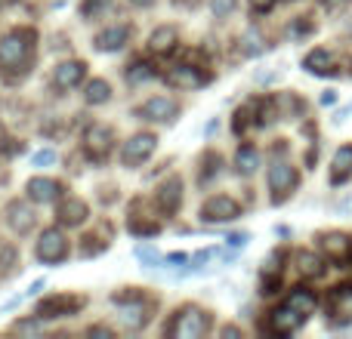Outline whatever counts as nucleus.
<instances>
[{
  "mask_svg": "<svg viewBox=\"0 0 352 339\" xmlns=\"http://www.w3.org/2000/svg\"><path fill=\"white\" fill-rule=\"evenodd\" d=\"M31 40L34 34L31 31H12L0 40V68L12 71V68H22L31 59Z\"/></svg>",
  "mask_w": 352,
  "mask_h": 339,
  "instance_id": "nucleus-1",
  "label": "nucleus"
},
{
  "mask_svg": "<svg viewBox=\"0 0 352 339\" xmlns=\"http://www.w3.org/2000/svg\"><path fill=\"white\" fill-rule=\"evenodd\" d=\"M207 327H210V318H207V312H201V309H182L179 315L173 318V324H170V336L176 339H201L207 334Z\"/></svg>",
  "mask_w": 352,
  "mask_h": 339,
  "instance_id": "nucleus-2",
  "label": "nucleus"
},
{
  "mask_svg": "<svg viewBox=\"0 0 352 339\" xmlns=\"http://www.w3.org/2000/svg\"><path fill=\"white\" fill-rule=\"evenodd\" d=\"M297 170H294L287 161H275L269 167V188H272V204H285L291 198V191L297 188Z\"/></svg>",
  "mask_w": 352,
  "mask_h": 339,
  "instance_id": "nucleus-3",
  "label": "nucleus"
},
{
  "mask_svg": "<svg viewBox=\"0 0 352 339\" xmlns=\"http://www.w3.org/2000/svg\"><path fill=\"white\" fill-rule=\"evenodd\" d=\"M306 318L309 315H303V312L294 309L291 303H285V305H278V309L269 315V330H272L275 336H291V334H297V330L303 327Z\"/></svg>",
  "mask_w": 352,
  "mask_h": 339,
  "instance_id": "nucleus-4",
  "label": "nucleus"
},
{
  "mask_svg": "<svg viewBox=\"0 0 352 339\" xmlns=\"http://www.w3.org/2000/svg\"><path fill=\"white\" fill-rule=\"evenodd\" d=\"M318 250L328 256L331 262H352V235L346 231H324L318 237Z\"/></svg>",
  "mask_w": 352,
  "mask_h": 339,
  "instance_id": "nucleus-5",
  "label": "nucleus"
},
{
  "mask_svg": "<svg viewBox=\"0 0 352 339\" xmlns=\"http://www.w3.org/2000/svg\"><path fill=\"white\" fill-rule=\"evenodd\" d=\"M65 256H68L65 235H62L59 229H47L41 235V241H37V259L47 262V266H56V262H62Z\"/></svg>",
  "mask_w": 352,
  "mask_h": 339,
  "instance_id": "nucleus-6",
  "label": "nucleus"
},
{
  "mask_svg": "<svg viewBox=\"0 0 352 339\" xmlns=\"http://www.w3.org/2000/svg\"><path fill=\"white\" fill-rule=\"evenodd\" d=\"M241 216V207H238L235 198H229V194H217V198H210L204 207H201V219L204 222H232V219Z\"/></svg>",
  "mask_w": 352,
  "mask_h": 339,
  "instance_id": "nucleus-7",
  "label": "nucleus"
},
{
  "mask_svg": "<svg viewBox=\"0 0 352 339\" xmlns=\"http://www.w3.org/2000/svg\"><path fill=\"white\" fill-rule=\"evenodd\" d=\"M155 145H158V139H155L152 133H140V136H133L130 142H124V148H121V161H124L127 167L142 164L146 158H152Z\"/></svg>",
  "mask_w": 352,
  "mask_h": 339,
  "instance_id": "nucleus-8",
  "label": "nucleus"
},
{
  "mask_svg": "<svg viewBox=\"0 0 352 339\" xmlns=\"http://www.w3.org/2000/svg\"><path fill=\"white\" fill-rule=\"evenodd\" d=\"M78 309H84V299L80 296H68V293H59V296H50L41 303L37 309V318H68Z\"/></svg>",
  "mask_w": 352,
  "mask_h": 339,
  "instance_id": "nucleus-9",
  "label": "nucleus"
},
{
  "mask_svg": "<svg viewBox=\"0 0 352 339\" xmlns=\"http://www.w3.org/2000/svg\"><path fill=\"white\" fill-rule=\"evenodd\" d=\"M115 305H118V321H121L127 330L146 327L148 318H152V309H148V305H142V299H136V303H124V299H115Z\"/></svg>",
  "mask_w": 352,
  "mask_h": 339,
  "instance_id": "nucleus-10",
  "label": "nucleus"
},
{
  "mask_svg": "<svg viewBox=\"0 0 352 339\" xmlns=\"http://www.w3.org/2000/svg\"><path fill=\"white\" fill-rule=\"evenodd\" d=\"M84 142H87V152H90L96 161H102L105 154L111 152V145H115V133H111L109 127H102V124H93V127L87 130Z\"/></svg>",
  "mask_w": 352,
  "mask_h": 339,
  "instance_id": "nucleus-11",
  "label": "nucleus"
},
{
  "mask_svg": "<svg viewBox=\"0 0 352 339\" xmlns=\"http://www.w3.org/2000/svg\"><path fill=\"white\" fill-rule=\"evenodd\" d=\"M167 84L179 86V90H195V86L207 84V74L195 65H173L170 71H167Z\"/></svg>",
  "mask_w": 352,
  "mask_h": 339,
  "instance_id": "nucleus-12",
  "label": "nucleus"
},
{
  "mask_svg": "<svg viewBox=\"0 0 352 339\" xmlns=\"http://www.w3.org/2000/svg\"><path fill=\"white\" fill-rule=\"evenodd\" d=\"M25 191H28V198L34 200V204H53L56 198H59L62 185L56 179H43V176H34V179L25 185Z\"/></svg>",
  "mask_w": 352,
  "mask_h": 339,
  "instance_id": "nucleus-13",
  "label": "nucleus"
},
{
  "mask_svg": "<svg viewBox=\"0 0 352 339\" xmlns=\"http://www.w3.org/2000/svg\"><path fill=\"white\" fill-rule=\"evenodd\" d=\"M6 225H10L16 235H28V231L34 229V213H31V207L12 200V204L6 207Z\"/></svg>",
  "mask_w": 352,
  "mask_h": 339,
  "instance_id": "nucleus-14",
  "label": "nucleus"
},
{
  "mask_svg": "<svg viewBox=\"0 0 352 339\" xmlns=\"http://www.w3.org/2000/svg\"><path fill=\"white\" fill-rule=\"evenodd\" d=\"M130 37V25H109V28H102L96 34V49H102V53H115V49H121L124 43H127Z\"/></svg>",
  "mask_w": 352,
  "mask_h": 339,
  "instance_id": "nucleus-15",
  "label": "nucleus"
},
{
  "mask_svg": "<svg viewBox=\"0 0 352 339\" xmlns=\"http://www.w3.org/2000/svg\"><path fill=\"white\" fill-rule=\"evenodd\" d=\"M176 111H179V105H176L173 99H167V96H155V99H148V102L142 105L140 115H142V117H148V121H173Z\"/></svg>",
  "mask_w": 352,
  "mask_h": 339,
  "instance_id": "nucleus-16",
  "label": "nucleus"
},
{
  "mask_svg": "<svg viewBox=\"0 0 352 339\" xmlns=\"http://www.w3.org/2000/svg\"><path fill=\"white\" fill-rule=\"evenodd\" d=\"M84 74H87L84 62H62L53 71V84L59 86V90H72V86H78L80 80H84Z\"/></svg>",
  "mask_w": 352,
  "mask_h": 339,
  "instance_id": "nucleus-17",
  "label": "nucleus"
},
{
  "mask_svg": "<svg viewBox=\"0 0 352 339\" xmlns=\"http://www.w3.org/2000/svg\"><path fill=\"white\" fill-rule=\"evenodd\" d=\"M179 204H182V182L176 179V176H170V179L161 185V191H158V207L164 213H176L179 210Z\"/></svg>",
  "mask_w": 352,
  "mask_h": 339,
  "instance_id": "nucleus-18",
  "label": "nucleus"
},
{
  "mask_svg": "<svg viewBox=\"0 0 352 339\" xmlns=\"http://www.w3.org/2000/svg\"><path fill=\"white\" fill-rule=\"evenodd\" d=\"M346 179H352V145L337 148L334 164H331V185H343Z\"/></svg>",
  "mask_w": 352,
  "mask_h": 339,
  "instance_id": "nucleus-19",
  "label": "nucleus"
},
{
  "mask_svg": "<svg viewBox=\"0 0 352 339\" xmlns=\"http://www.w3.org/2000/svg\"><path fill=\"white\" fill-rule=\"evenodd\" d=\"M331 312L340 318V324H352V287H337L331 293Z\"/></svg>",
  "mask_w": 352,
  "mask_h": 339,
  "instance_id": "nucleus-20",
  "label": "nucleus"
},
{
  "mask_svg": "<svg viewBox=\"0 0 352 339\" xmlns=\"http://www.w3.org/2000/svg\"><path fill=\"white\" fill-rule=\"evenodd\" d=\"M87 216H90V210H87V204H84L80 198L62 200V207H59V222H65V225H80Z\"/></svg>",
  "mask_w": 352,
  "mask_h": 339,
  "instance_id": "nucleus-21",
  "label": "nucleus"
},
{
  "mask_svg": "<svg viewBox=\"0 0 352 339\" xmlns=\"http://www.w3.org/2000/svg\"><path fill=\"white\" fill-rule=\"evenodd\" d=\"M303 68L309 74H318V78H322V74H334V56H331L328 49H312L303 59Z\"/></svg>",
  "mask_w": 352,
  "mask_h": 339,
  "instance_id": "nucleus-22",
  "label": "nucleus"
},
{
  "mask_svg": "<svg viewBox=\"0 0 352 339\" xmlns=\"http://www.w3.org/2000/svg\"><path fill=\"white\" fill-rule=\"evenodd\" d=\"M235 167H238V173H241V176H254L256 167H260V152H256V148H250V145L238 148Z\"/></svg>",
  "mask_w": 352,
  "mask_h": 339,
  "instance_id": "nucleus-23",
  "label": "nucleus"
},
{
  "mask_svg": "<svg viewBox=\"0 0 352 339\" xmlns=\"http://www.w3.org/2000/svg\"><path fill=\"white\" fill-rule=\"evenodd\" d=\"M297 272L303 274V278H318V274L324 272V266H322V259H318L316 253L303 250V253H297Z\"/></svg>",
  "mask_w": 352,
  "mask_h": 339,
  "instance_id": "nucleus-24",
  "label": "nucleus"
},
{
  "mask_svg": "<svg viewBox=\"0 0 352 339\" xmlns=\"http://www.w3.org/2000/svg\"><path fill=\"white\" fill-rule=\"evenodd\" d=\"M173 43H176V31L167 28V25H161V28L148 37V49H155V53H167V49H173Z\"/></svg>",
  "mask_w": 352,
  "mask_h": 339,
  "instance_id": "nucleus-25",
  "label": "nucleus"
},
{
  "mask_svg": "<svg viewBox=\"0 0 352 339\" xmlns=\"http://www.w3.org/2000/svg\"><path fill=\"white\" fill-rule=\"evenodd\" d=\"M287 303H291L294 309H300L303 315H312V312H316V305H318V299H316V293H312V290H294L291 296H287Z\"/></svg>",
  "mask_w": 352,
  "mask_h": 339,
  "instance_id": "nucleus-26",
  "label": "nucleus"
},
{
  "mask_svg": "<svg viewBox=\"0 0 352 339\" xmlns=\"http://www.w3.org/2000/svg\"><path fill=\"white\" fill-rule=\"evenodd\" d=\"M111 99V86L105 80H90L87 84V102L90 105H105Z\"/></svg>",
  "mask_w": 352,
  "mask_h": 339,
  "instance_id": "nucleus-27",
  "label": "nucleus"
},
{
  "mask_svg": "<svg viewBox=\"0 0 352 339\" xmlns=\"http://www.w3.org/2000/svg\"><path fill=\"white\" fill-rule=\"evenodd\" d=\"M263 49H266V43H263L260 31H256V28H248V31H244V37H241V53H244V56H260Z\"/></svg>",
  "mask_w": 352,
  "mask_h": 339,
  "instance_id": "nucleus-28",
  "label": "nucleus"
},
{
  "mask_svg": "<svg viewBox=\"0 0 352 339\" xmlns=\"http://www.w3.org/2000/svg\"><path fill=\"white\" fill-rule=\"evenodd\" d=\"M133 253H136V259H140L146 268H155V266H158V262H161L158 250H155L152 244H136V250H133Z\"/></svg>",
  "mask_w": 352,
  "mask_h": 339,
  "instance_id": "nucleus-29",
  "label": "nucleus"
},
{
  "mask_svg": "<svg viewBox=\"0 0 352 339\" xmlns=\"http://www.w3.org/2000/svg\"><path fill=\"white\" fill-rule=\"evenodd\" d=\"M260 102H248L244 108H238V115H235V133H244L248 130V124H250V115H254V108Z\"/></svg>",
  "mask_w": 352,
  "mask_h": 339,
  "instance_id": "nucleus-30",
  "label": "nucleus"
},
{
  "mask_svg": "<svg viewBox=\"0 0 352 339\" xmlns=\"http://www.w3.org/2000/svg\"><path fill=\"white\" fill-rule=\"evenodd\" d=\"M127 80L130 84H146V80H152V65H146V62L133 65L130 68V74H127Z\"/></svg>",
  "mask_w": 352,
  "mask_h": 339,
  "instance_id": "nucleus-31",
  "label": "nucleus"
},
{
  "mask_svg": "<svg viewBox=\"0 0 352 339\" xmlns=\"http://www.w3.org/2000/svg\"><path fill=\"white\" fill-rule=\"evenodd\" d=\"M235 3L238 0H210V10H213V16L217 19H226L232 10H235Z\"/></svg>",
  "mask_w": 352,
  "mask_h": 339,
  "instance_id": "nucleus-32",
  "label": "nucleus"
},
{
  "mask_svg": "<svg viewBox=\"0 0 352 339\" xmlns=\"http://www.w3.org/2000/svg\"><path fill=\"white\" fill-rule=\"evenodd\" d=\"M56 164V152L53 148H43V152H37L34 158H31V167H50Z\"/></svg>",
  "mask_w": 352,
  "mask_h": 339,
  "instance_id": "nucleus-33",
  "label": "nucleus"
},
{
  "mask_svg": "<svg viewBox=\"0 0 352 339\" xmlns=\"http://www.w3.org/2000/svg\"><path fill=\"white\" fill-rule=\"evenodd\" d=\"M16 334H43V318L41 321H22V324H16Z\"/></svg>",
  "mask_w": 352,
  "mask_h": 339,
  "instance_id": "nucleus-34",
  "label": "nucleus"
},
{
  "mask_svg": "<svg viewBox=\"0 0 352 339\" xmlns=\"http://www.w3.org/2000/svg\"><path fill=\"white\" fill-rule=\"evenodd\" d=\"M248 241H250L248 231H241V235H229V247H244Z\"/></svg>",
  "mask_w": 352,
  "mask_h": 339,
  "instance_id": "nucleus-35",
  "label": "nucleus"
},
{
  "mask_svg": "<svg viewBox=\"0 0 352 339\" xmlns=\"http://www.w3.org/2000/svg\"><path fill=\"white\" fill-rule=\"evenodd\" d=\"M43 284H47V281H43V278H37V281H34V284H31V287H28V290H25V296H37V293H41V290H43Z\"/></svg>",
  "mask_w": 352,
  "mask_h": 339,
  "instance_id": "nucleus-36",
  "label": "nucleus"
},
{
  "mask_svg": "<svg viewBox=\"0 0 352 339\" xmlns=\"http://www.w3.org/2000/svg\"><path fill=\"white\" fill-rule=\"evenodd\" d=\"M272 3H275V0H250V6H254V10H260V12H266Z\"/></svg>",
  "mask_w": 352,
  "mask_h": 339,
  "instance_id": "nucleus-37",
  "label": "nucleus"
},
{
  "mask_svg": "<svg viewBox=\"0 0 352 339\" xmlns=\"http://www.w3.org/2000/svg\"><path fill=\"white\" fill-rule=\"evenodd\" d=\"M105 3H109V0H90V3H87L84 10H87V12H96V10H102Z\"/></svg>",
  "mask_w": 352,
  "mask_h": 339,
  "instance_id": "nucleus-38",
  "label": "nucleus"
},
{
  "mask_svg": "<svg viewBox=\"0 0 352 339\" xmlns=\"http://www.w3.org/2000/svg\"><path fill=\"white\" fill-rule=\"evenodd\" d=\"M167 262H170V266H179V262H188V256L186 253H170L167 256Z\"/></svg>",
  "mask_w": 352,
  "mask_h": 339,
  "instance_id": "nucleus-39",
  "label": "nucleus"
},
{
  "mask_svg": "<svg viewBox=\"0 0 352 339\" xmlns=\"http://www.w3.org/2000/svg\"><path fill=\"white\" fill-rule=\"evenodd\" d=\"M334 102H337V93H334V90H328V93L322 96V105H334Z\"/></svg>",
  "mask_w": 352,
  "mask_h": 339,
  "instance_id": "nucleus-40",
  "label": "nucleus"
},
{
  "mask_svg": "<svg viewBox=\"0 0 352 339\" xmlns=\"http://www.w3.org/2000/svg\"><path fill=\"white\" fill-rule=\"evenodd\" d=\"M90 336H111L109 327H90Z\"/></svg>",
  "mask_w": 352,
  "mask_h": 339,
  "instance_id": "nucleus-41",
  "label": "nucleus"
},
{
  "mask_svg": "<svg viewBox=\"0 0 352 339\" xmlns=\"http://www.w3.org/2000/svg\"><path fill=\"white\" fill-rule=\"evenodd\" d=\"M343 3H349V0H324V6H331V10H337V6H343Z\"/></svg>",
  "mask_w": 352,
  "mask_h": 339,
  "instance_id": "nucleus-42",
  "label": "nucleus"
},
{
  "mask_svg": "<svg viewBox=\"0 0 352 339\" xmlns=\"http://www.w3.org/2000/svg\"><path fill=\"white\" fill-rule=\"evenodd\" d=\"M223 336H241V330H238V327H226Z\"/></svg>",
  "mask_w": 352,
  "mask_h": 339,
  "instance_id": "nucleus-43",
  "label": "nucleus"
},
{
  "mask_svg": "<svg viewBox=\"0 0 352 339\" xmlns=\"http://www.w3.org/2000/svg\"><path fill=\"white\" fill-rule=\"evenodd\" d=\"M130 3H133V6H152L155 0H130Z\"/></svg>",
  "mask_w": 352,
  "mask_h": 339,
  "instance_id": "nucleus-44",
  "label": "nucleus"
}]
</instances>
